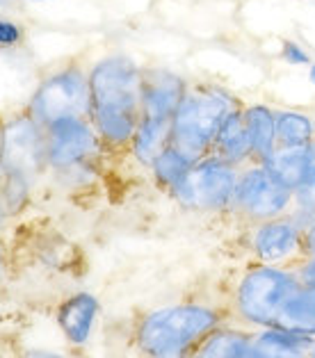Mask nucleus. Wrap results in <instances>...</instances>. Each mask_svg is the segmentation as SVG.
I'll list each match as a JSON object with an SVG mask.
<instances>
[{"label": "nucleus", "instance_id": "25", "mask_svg": "<svg viewBox=\"0 0 315 358\" xmlns=\"http://www.w3.org/2000/svg\"><path fill=\"white\" fill-rule=\"evenodd\" d=\"M302 244H304L306 258L315 256V217H311V220L304 224V229H302Z\"/></svg>", "mask_w": 315, "mask_h": 358}, {"label": "nucleus", "instance_id": "17", "mask_svg": "<svg viewBox=\"0 0 315 358\" xmlns=\"http://www.w3.org/2000/svg\"><path fill=\"white\" fill-rule=\"evenodd\" d=\"M262 164L279 182L297 192L306 178V169H309V146H276L262 160Z\"/></svg>", "mask_w": 315, "mask_h": 358}, {"label": "nucleus", "instance_id": "22", "mask_svg": "<svg viewBox=\"0 0 315 358\" xmlns=\"http://www.w3.org/2000/svg\"><path fill=\"white\" fill-rule=\"evenodd\" d=\"M295 208L306 220L315 217V142L309 146V169L302 187L295 192Z\"/></svg>", "mask_w": 315, "mask_h": 358}, {"label": "nucleus", "instance_id": "29", "mask_svg": "<svg viewBox=\"0 0 315 358\" xmlns=\"http://www.w3.org/2000/svg\"><path fill=\"white\" fill-rule=\"evenodd\" d=\"M309 80L315 85V62H313V64H311V69H309Z\"/></svg>", "mask_w": 315, "mask_h": 358}, {"label": "nucleus", "instance_id": "5", "mask_svg": "<svg viewBox=\"0 0 315 358\" xmlns=\"http://www.w3.org/2000/svg\"><path fill=\"white\" fill-rule=\"evenodd\" d=\"M238 178L240 167L210 153L192 164L172 194L190 210H226L233 208Z\"/></svg>", "mask_w": 315, "mask_h": 358}, {"label": "nucleus", "instance_id": "23", "mask_svg": "<svg viewBox=\"0 0 315 358\" xmlns=\"http://www.w3.org/2000/svg\"><path fill=\"white\" fill-rule=\"evenodd\" d=\"M281 59L293 66H304V64H313L311 62V55L306 53V48H302L300 43L293 41V39H286L281 43Z\"/></svg>", "mask_w": 315, "mask_h": 358}, {"label": "nucleus", "instance_id": "14", "mask_svg": "<svg viewBox=\"0 0 315 358\" xmlns=\"http://www.w3.org/2000/svg\"><path fill=\"white\" fill-rule=\"evenodd\" d=\"M274 327L315 340V287L300 285V290L286 301L284 310L279 313Z\"/></svg>", "mask_w": 315, "mask_h": 358}, {"label": "nucleus", "instance_id": "15", "mask_svg": "<svg viewBox=\"0 0 315 358\" xmlns=\"http://www.w3.org/2000/svg\"><path fill=\"white\" fill-rule=\"evenodd\" d=\"M244 126L251 139L253 162H262L276 148V110L262 103L244 106Z\"/></svg>", "mask_w": 315, "mask_h": 358}, {"label": "nucleus", "instance_id": "28", "mask_svg": "<svg viewBox=\"0 0 315 358\" xmlns=\"http://www.w3.org/2000/svg\"><path fill=\"white\" fill-rule=\"evenodd\" d=\"M28 358H62V356H57V354H50V352H32Z\"/></svg>", "mask_w": 315, "mask_h": 358}, {"label": "nucleus", "instance_id": "10", "mask_svg": "<svg viewBox=\"0 0 315 358\" xmlns=\"http://www.w3.org/2000/svg\"><path fill=\"white\" fill-rule=\"evenodd\" d=\"M304 226L295 217H276V220L260 222L251 233V249L256 253L258 263L262 265H279L281 267L295 256H304L302 244Z\"/></svg>", "mask_w": 315, "mask_h": 358}, {"label": "nucleus", "instance_id": "30", "mask_svg": "<svg viewBox=\"0 0 315 358\" xmlns=\"http://www.w3.org/2000/svg\"><path fill=\"white\" fill-rule=\"evenodd\" d=\"M0 278H3V251H0Z\"/></svg>", "mask_w": 315, "mask_h": 358}, {"label": "nucleus", "instance_id": "6", "mask_svg": "<svg viewBox=\"0 0 315 358\" xmlns=\"http://www.w3.org/2000/svg\"><path fill=\"white\" fill-rule=\"evenodd\" d=\"M30 115L46 128L66 117H85L92 115V90L90 73L80 66H66L62 71L48 76L30 101Z\"/></svg>", "mask_w": 315, "mask_h": 358}, {"label": "nucleus", "instance_id": "9", "mask_svg": "<svg viewBox=\"0 0 315 358\" xmlns=\"http://www.w3.org/2000/svg\"><path fill=\"white\" fill-rule=\"evenodd\" d=\"M48 162L57 169H71L99 151V133L92 119L66 117L46 126Z\"/></svg>", "mask_w": 315, "mask_h": 358}, {"label": "nucleus", "instance_id": "11", "mask_svg": "<svg viewBox=\"0 0 315 358\" xmlns=\"http://www.w3.org/2000/svg\"><path fill=\"white\" fill-rule=\"evenodd\" d=\"M188 92V83L167 69H144L142 117L172 121Z\"/></svg>", "mask_w": 315, "mask_h": 358}, {"label": "nucleus", "instance_id": "16", "mask_svg": "<svg viewBox=\"0 0 315 358\" xmlns=\"http://www.w3.org/2000/svg\"><path fill=\"white\" fill-rule=\"evenodd\" d=\"M315 340L288 334L284 329L267 327L253 336V356L256 358H309Z\"/></svg>", "mask_w": 315, "mask_h": 358}, {"label": "nucleus", "instance_id": "21", "mask_svg": "<svg viewBox=\"0 0 315 358\" xmlns=\"http://www.w3.org/2000/svg\"><path fill=\"white\" fill-rule=\"evenodd\" d=\"M195 162H190L186 155H183L178 148H174L172 144L164 148V151L158 155V158L153 160L151 169H153V176L155 180L160 182L162 187H167L169 192L174 189V185L186 176L188 169L192 167Z\"/></svg>", "mask_w": 315, "mask_h": 358}, {"label": "nucleus", "instance_id": "19", "mask_svg": "<svg viewBox=\"0 0 315 358\" xmlns=\"http://www.w3.org/2000/svg\"><path fill=\"white\" fill-rule=\"evenodd\" d=\"M169 144H172V121L142 117V121H139V126H137V133L133 137V142H130V151H133V155L139 162L151 167L153 160Z\"/></svg>", "mask_w": 315, "mask_h": 358}, {"label": "nucleus", "instance_id": "2", "mask_svg": "<svg viewBox=\"0 0 315 358\" xmlns=\"http://www.w3.org/2000/svg\"><path fill=\"white\" fill-rule=\"evenodd\" d=\"M244 103L222 85L197 83L188 85L176 115L172 119V146L197 162L213 153L215 137L233 110Z\"/></svg>", "mask_w": 315, "mask_h": 358}, {"label": "nucleus", "instance_id": "26", "mask_svg": "<svg viewBox=\"0 0 315 358\" xmlns=\"http://www.w3.org/2000/svg\"><path fill=\"white\" fill-rule=\"evenodd\" d=\"M297 276H300L302 285H311L315 287V256L304 258V263L297 269Z\"/></svg>", "mask_w": 315, "mask_h": 358}, {"label": "nucleus", "instance_id": "31", "mask_svg": "<svg viewBox=\"0 0 315 358\" xmlns=\"http://www.w3.org/2000/svg\"><path fill=\"white\" fill-rule=\"evenodd\" d=\"M309 358H315V343H313V347H311V354H309Z\"/></svg>", "mask_w": 315, "mask_h": 358}, {"label": "nucleus", "instance_id": "8", "mask_svg": "<svg viewBox=\"0 0 315 358\" xmlns=\"http://www.w3.org/2000/svg\"><path fill=\"white\" fill-rule=\"evenodd\" d=\"M48 160V139L43 128L30 112L14 117L5 124V148H3V169L5 173L30 176L39 171Z\"/></svg>", "mask_w": 315, "mask_h": 358}, {"label": "nucleus", "instance_id": "24", "mask_svg": "<svg viewBox=\"0 0 315 358\" xmlns=\"http://www.w3.org/2000/svg\"><path fill=\"white\" fill-rule=\"evenodd\" d=\"M23 39V28L7 19H0V46H16Z\"/></svg>", "mask_w": 315, "mask_h": 358}, {"label": "nucleus", "instance_id": "7", "mask_svg": "<svg viewBox=\"0 0 315 358\" xmlns=\"http://www.w3.org/2000/svg\"><path fill=\"white\" fill-rule=\"evenodd\" d=\"M295 208V192L279 182L262 162H251L240 169L233 210L253 224L276 220Z\"/></svg>", "mask_w": 315, "mask_h": 358}, {"label": "nucleus", "instance_id": "3", "mask_svg": "<svg viewBox=\"0 0 315 358\" xmlns=\"http://www.w3.org/2000/svg\"><path fill=\"white\" fill-rule=\"evenodd\" d=\"M222 315L208 306H169L146 315L137 343L148 358H186L220 327Z\"/></svg>", "mask_w": 315, "mask_h": 358}, {"label": "nucleus", "instance_id": "27", "mask_svg": "<svg viewBox=\"0 0 315 358\" xmlns=\"http://www.w3.org/2000/svg\"><path fill=\"white\" fill-rule=\"evenodd\" d=\"M3 148H5V126L0 124V167H3Z\"/></svg>", "mask_w": 315, "mask_h": 358}, {"label": "nucleus", "instance_id": "12", "mask_svg": "<svg viewBox=\"0 0 315 358\" xmlns=\"http://www.w3.org/2000/svg\"><path fill=\"white\" fill-rule=\"evenodd\" d=\"M242 108L233 110L226 121L222 124L220 133L215 137L213 144V153L224 158L226 162L235 164V167H247L253 162V151H251V139L247 133V126H244V115Z\"/></svg>", "mask_w": 315, "mask_h": 358}, {"label": "nucleus", "instance_id": "18", "mask_svg": "<svg viewBox=\"0 0 315 358\" xmlns=\"http://www.w3.org/2000/svg\"><path fill=\"white\" fill-rule=\"evenodd\" d=\"M195 358H256L253 336L233 329H215L197 347Z\"/></svg>", "mask_w": 315, "mask_h": 358}, {"label": "nucleus", "instance_id": "20", "mask_svg": "<svg viewBox=\"0 0 315 358\" xmlns=\"http://www.w3.org/2000/svg\"><path fill=\"white\" fill-rule=\"evenodd\" d=\"M315 119L300 110H276V146H311Z\"/></svg>", "mask_w": 315, "mask_h": 358}, {"label": "nucleus", "instance_id": "13", "mask_svg": "<svg viewBox=\"0 0 315 358\" xmlns=\"http://www.w3.org/2000/svg\"><path fill=\"white\" fill-rule=\"evenodd\" d=\"M96 313H99V301L90 292H78L59 306L57 310V324L64 331V336L74 345H83L90 340Z\"/></svg>", "mask_w": 315, "mask_h": 358}, {"label": "nucleus", "instance_id": "1", "mask_svg": "<svg viewBox=\"0 0 315 358\" xmlns=\"http://www.w3.org/2000/svg\"><path fill=\"white\" fill-rule=\"evenodd\" d=\"M144 69L126 55L103 57L90 71L92 124L110 146H130L142 121Z\"/></svg>", "mask_w": 315, "mask_h": 358}, {"label": "nucleus", "instance_id": "4", "mask_svg": "<svg viewBox=\"0 0 315 358\" xmlns=\"http://www.w3.org/2000/svg\"><path fill=\"white\" fill-rule=\"evenodd\" d=\"M300 285L302 281L297 272L279 265L258 263L242 276L238 292H235L238 315L251 327H274L279 313L284 310L286 301L300 290Z\"/></svg>", "mask_w": 315, "mask_h": 358}]
</instances>
